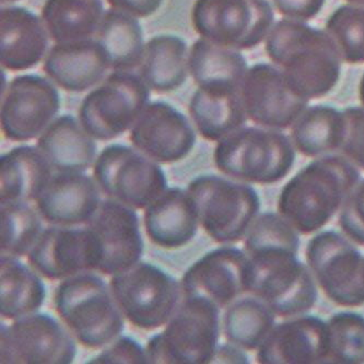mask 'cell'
I'll use <instances>...</instances> for the list:
<instances>
[{
    "label": "cell",
    "instance_id": "1",
    "mask_svg": "<svg viewBox=\"0 0 364 364\" xmlns=\"http://www.w3.org/2000/svg\"><path fill=\"white\" fill-rule=\"evenodd\" d=\"M265 41L268 58L300 97L321 99L336 88L343 60L325 30L286 18L274 24Z\"/></svg>",
    "mask_w": 364,
    "mask_h": 364
},
{
    "label": "cell",
    "instance_id": "2",
    "mask_svg": "<svg viewBox=\"0 0 364 364\" xmlns=\"http://www.w3.org/2000/svg\"><path fill=\"white\" fill-rule=\"evenodd\" d=\"M360 178L359 168L343 154L314 159L282 187L278 213L300 235H312L341 211Z\"/></svg>",
    "mask_w": 364,
    "mask_h": 364
},
{
    "label": "cell",
    "instance_id": "3",
    "mask_svg": "<svg viewBox=\"0 0 364 364\" xmlns=\"http://www.w3.org/2000/svg\"><path fill=\"white\" fill-rule=\"evenodd\" d=\"M54 302L57 314L85 347H105L123 333L124 315L111 287L90 272L63 280Z\"/></svg>",
    "mask_w": 364,
    "mask_h": 364
},
{
    "label": "cell",
    "instance_id": "4",
    "mask_svg": "<svg viewBox=\"0 0 364 364\" xmlns=\"http://www.w3.org/2000/svg\"><path fill=\"white\" fill-rule=\"evenodd\" d=\"M213 160L218 170L233 180L272 185L294 168L296 148L282 130L244 126L218 141Z\"/></svg>",
    "mask_w": 364,
    "mask_h": 364
},
{
    "label": "cell",
    "instance_id": "5",
    "mask_svg": "<svg viewBox=\"0 0 364 364\" xmlns=\"http://www.w3.org/2000/svg\"><path fill=\"white\" fill-rule=\"evenodd\" d=\"M220 336V308L208 298L183 296L166 329L148 341L151 364L211 363Z\"/></svg>",
    "mask_w": 364,
    "mask_h": 364
},
{
    "label": "cell",
    "instance_id": "6",
    "mask_svg": "<svg viewBox=\"0 0 364 364\" xmlns=\"http://www.w3.org/2000/svg\"><path fill=\"white\" fill-rule=\"evenodd\" d=\"M187 192L194 199L199 223L217 243L241 241L259 215V195L247 183L200 176L189 183Z\"/></svg>",
    "mask_w": 364,
    "mask_h": 364
},
{
    "label": "cell",
    "instance_id": "7",
    "mask_svg": "<svg viewBox=\"0 0 364 364\" xmlns=\"http://www.w3.org/2000/svg\"><path fill=\"white\" fill-rule=\"evenodd\" d=\"M109 287L128 322L144 331L166 325L182 300L178 280L149 263H137L114 274Z\"/></svg>",
    "mask_w": 364,
    "mask_h": 364
},
{
    "label": "cell",
    "instance_id": "8",
    "mask_svg": "<svg viewBox=\"0 0 364 364\" xmlns=\"http://www.w3.org/2000/svg\"><path fill=\"white\" fill-rule=\"evenodd\" d=\"M192 23L203 38L247 50L266 40L274 24V12L268 0H196Z\"/></svg>",
    "mask_w": 364,
    "mask_h": 364
},
{
    "label": "cell",
    "instance_id": "9",
    "mask_svg": "<svg viewBox=\"0 0 364 364\" xmlns=\"http://www.w3.org/2000/svg\"><path fill=\"white\" fill-rule=\"evenodd\" d=\"M149 100L150 88L141 77L115 70L82 100L79 119L95 139H115L133 127Z\"/></svg>",
    "mask_w": 364,
    "mask_h": 364
},
{
    "label": "cell",
    "instance_id": "10",
    "mask_svg": "<svg viewBox=\"0 0 364 364\" xmlns=\"http://www.w3.org/2000/svg\"><path fill=\"white\" fill-rule=\"evenodd\" d=\"M93 176L102 192L134 209L147 208L168 187L161 166L125 144H109L102 150Z\"/></svg>",
    "mask_w": 364,
    "mask_h": 364
},
{
    "label": "cell",
    "instance_id": "11",
    "mask_svg": "<svg viewBox=\"0 0 364 364\" xmlns=\"http://www.w3.org/2000/svg\"><path fill=\"white\" fill-rule=\"evenodd\" d=\"M305 258L325 296L343 308L364 304V257L351 240L323 231L310 240Z\"/></svg>",
    "mask_w": 364,
    "mask_h": 364
},
{
    "label": "cell",
    "instance_id": "12",
    "mask_svg": "<svg viewBox=\"0 0 364 364\" xmlns=\"http://www.w3.org/2000/svg\"><path fill=\"white\" fill-rule=\"evenodd\" d=\"M251 262V294L265 302L276 316L290 318L314 308L318 298L316 282L309 266L298 255L280 254Z\"/></svg>",
    "mask_w": 364,
    "mask_h": 364
},
{
    "label": "cell",
    "instance_id": "13",
    "mask_svg": "<svg viewBox=\"0 0 364 364\" xmlns=\"http://www.w3.org/2000/svg\"><path fill=\"white\" fill-rule=\"evenodd\" d=\"M76 345L68 331L52 315L33 313L1 324L0 359L6 364H69Z\"/></svg>",
    "mask_w": 364,
    "mask_h": 364
},
{
    "label": "cell",
    "instance_id": "14",
    "mask_svg": "<svg viewBox=\"0 0 364 364\" xmlns=\"http://www.w3.org/2000/svg\"><path fill=\"white\" fill-rule=\"evenodd\" d=\"M60 109V93L50 80L34 74L16 77L1 99L4 136L12 141L34 139L56 119Z\"/></svg>",
    "mask_w": 364,
    "mask_h": 364
},
{
    "label": "cell",
    "instance_id": "15",
    "mask_svg": "<svg viewBox=\"0 0 364 364\" xmlns=\"http://www.w3.org/2000/svg\"><path fill=\"white\" fill-rule=\"evenodd\" d=\"M253 264L235 246H221L205 254L183 276V296L208 298L220 309L251 294Z\"/></svg>",
    "mask_w": 364,
    "mask_h": 364
},
{
    "label": "cell",
    "instance_id": "16",
    "mask_svg": "<svg viewBox=\"0 0 364 364\" xmlns=\"http://www.w3.org/2000/svg\"><path fill=\"white\" fill-rule=\"evenodd\" d=\"M241 97L250 121L276 130L294 125L310 103L294 92L282 71L269 63L250 67L242 83Z\"/></svg>",
    "mask_w": 364,
    "mask_h": 364
},
{
    "label": "cell",
    "instance_id": "17",
    "mask_svg": "<svg viewBox=\"0 0 364 364\" xmlns=\"http://www.w3.org/2000/svg\"><path fill=\"white\" fill-rule=\"evenodd\" d=\"M28 263L50 280H64L99 269L100 250L88 227L52 225L41 233L28 254Z\"/></svg>",
    "mask_w": 364,
    "mask_h": 364
},
{
    "label": "cell",
    "instance_id": "18",
    "mask_svg": "<svg viewBox=\"0 0 364 364\" xmlns=\"http://www.w3.org/2000/svg\"><path fill=\"white\" fill-rule=\"evenodd\" d=\"M136 149L159 164H173L186 158L196 133L186 116L166 101H154L142 111L130 129Z\"/></svg>",
    "mask_w": 364,
    "mask_h": 364
},
{
    "label": "cell",
    "instance_id": "19",
    "mask_svg": "<svg viewBox=\"0 0 364 364\" xmlns=\"http://www.w3.org/2000/svg\"><path fill=\"white\" fill-rule=\"evenodd\" d=\"M88 228L99 245L97 272L114 276L139 263L144 254V240L134 208L107 199L102 201Z\"/></svg>",
    "mask_w": 364,
    "mask_h": 364
},
{
    "label": "cell",
    "instance_id": "20",
    "mask_svg": "<svg viewBox=\"0 0 364 364\" xmlns=\"http://www.w3.org/2000/svg\"><path fill=\"white\" fill-rule=\"evenodd\" d=\"M329 351L328 325L314 315L290 317L274 325L257 349L262 364L326 363Z\"/></svg>",
    "mask_w": 364,
    "mask_h": 364
},
{
    "label": "cell",
    "instance_id": "21",
    "mask_svg": "<svg viewBox=\"0 0 364 364\" xmlns=\"http://www.w3.org/2000/svg\"><path fill=\"white\" fill-rule=\"evenodd\" d=\"M99 185L83 173L57 172L36 199L41 218L53 225L89 223L101 205Z\"/></svg>",
    "mask_w": 364,
    "mask_h": 364
},
{
    "label": "cell",
    "instance_id": "22",
    "mask_svg": "<svg viewBox=\"0 0 364 364\" xmlns=\"http://www.w3.org/2000/svg\"><path fill=\"white\" fill-rule=\"evenodd\" d=\"M109 67L105 50L97 40L56 43L46 56L43 70L58 87L83 92L103 80Z\"/></svg>",
    "mask_w": 364,
    "mask_h": 364
},
{
    "label": "cell",
    "instance_id": "23",
    "mask_svg": "<svg viewBox=\"0 0 364 364\" xmlns=\"http://www.w3.org/2000/svg\"><path fill=\"white\" fill-rule=\"evenodd\" d=\"M46 24L23 7L0 9V62L4 68L23 71L33 68L48 48Z\"/></svg>",
    "mask_w": 364,
    "mask_h": 364
},
{
    "label": "cell",
    "instance_id": "24",
    "mask_svg": "<svg viewBox=\"0 0 364 364\" xmlns=\"http://www.w3.org/2000/svg\"><path fill=\"white\" fill-rule=\"evenodd\" d=\"M199 219L194 199L180 187L166 188L144 211V228L152 243L166 250L183 247L194 239Z\"/></svg>",
    "mask_w": 364,
    "mask_h": 364
},
{
    "label": "cell",
    "instance_id": "25",
    "mask_svg": "<svg viewBox=\"0 0 364 364\" xmlns=\"http://www.w3.org/2000/svg\"><path fill=\"white\" fill-rule=\"evenodd\" d=\"M52 178V166L38 148H14L0 156V203L36 201Z\"/></svg>",
    "mask_w": 364,
    "mask_h": 364
},
{
    "label": "cell",
    "instance_id": "26",
    "mask_svg": "<svg viewBox=\"0 0 364 364\" xmlns=\"http://www.w3.org/2000/svg\"><path fill=\"white\" fill-rule=\"evenodd\" d=\"M36 146L57 172L83 173L92 166L97 154L95 138L69 114L55 119Z\"/></svg>",
    "mask_w": 364,
    "mask_h": 364
},
{
    "label": "cell",
    "instance_id": "27",
    "mask_svg": "<svg viewBox=\"0 0 364 364\" xmlns=\"http://www.w3.org/2000/svg\"><path fill=\"white\" fill-rule=\"evenodd\" d=\"M188 69L198 88L232 93L241 92L249 67L240 50L200 38L189 52Z\"/></svg>",
    "mask_w": 364,
    "mask_h": 364
},
{
    "label": "cell",
    "instance_id": "28",
    "mask_svg": "<svg viewBox=\"0 0 364 364\" xmlns=\"http://www.w3.org/2000/svg\"><path fill=\"white\" fill-rule=\"evenodd\" d=\"M188 57L187 43L180 36H154L144 48L139 76L154 92L178 90L187 79Z\"/></svg>",
    "mask_w": 364,
    "mask_h": 364
},
{
    "label": "cell",
    "instance_id": "29",
    "mask_svg": "<svg viewBox=\"0 0 364 364\" xmlns=\"http://www.w3.org/2000/svg\"><path fill=\"white\" fill-rule=\"evenodd\" d=\"M346 133L343 111L317 105L305 109L291 126L294 148L308 158L328 156L341 150Z\"/></svg>",
    "mask_w": 364,
    "mask_h": 364
},
{
    "label": "cell",
    "instance_id": "30",
    "mask_svg": "<svg viewBox=\"0 0 364 364\" xmlns=\"http://www.w3.org/2000/svg\"><path fill=\"white\" fill-rule=\"evenodd\" d=\"M188 109L198 133L209 141H220L244 127L249 119L241 92H213L198 88L191 97Z\"/></svg>",
    "mask_w": 364,
    "mask_h": 364
},
{
    "label": "cell",
    "instance_id": "31",
    "mask_svg": "<svg viewBox=\"0 0 364 364\" xmlns=\"http://www.w3.org/2000/svg\"><path fill=\"white\" fill-rule=\"evenodd\" d=\"M97 40L105 50L114 71H132L141 65L146 48L144 30L137 18L132 14L115 8L105 11Z\"/></svg>",
    "mask_w": 364,
    "mask_h": 364
},
{
    "label": "cell",
    "instance_id": "32",
    "mask_svg": "<svg viewBox=\"0 0 364 364\" xmlns=\"http://www.w3.org/2000/svg\"><path fill=\"white\" fill-rule=\"evenodd\" d=\"M42 279L17 257L0 258V314L17 319L38 312L46 301Z\"/></svg>",
    "mask_w": 364,
    "mask_h": 364
},
{
    "label": "cell",
    "instance_id": "33",
    "mask_svg": "<svg viewBox=\"0 0 364 364\" xmlns=\"http://www.w3.org/2000/svg\"><path fill=\"white\" fill-rule=\"evenodd\" d=\"M103 16L102 0H46L42 8L43 22L56 43L92 38Z\"/></svg>",
    "mask_w": 364,
    "mask_h": 364
},
{
    "label": "cell",
    "instance_id": "34",
    "mask_svg": "<svg viewBox=\"0 0 364 364\" xmlns=\"http://www.w3.org/2000/svg\"><path fill=\"white\" fill-rule=\"evenodd\" d=\"M276 314L259 299H237L223 315V333L229 343L246 351L257 350L274 327Z\"/></svg>",
    "mask_w": 364,
    "mask_h": 364
},
{
    "label": "cell",
    "instance_id": "35",
    "mask_svg": "<svg viewBox=\"0 0 364 364\" xmlns=\"http://www.w3.org/2000/svg\"><path fill=\"white\" fill-rule=\"evenodd\" d=\"M246 254L250 258L278 254H296L300 249L299 232L280 213L258 215L245 235Z\"/></svg>",
    "mask_w": 364,
    "mask_h": 364
},
{
    "label": "cell",
    "instance_id": "36",
    "mask_svg": "<svg viewBox=\"0 0 364 364\" xmlns=\"http://www.w3.org/2000/svg\"><path fill=\"white\" fill-rule=\"evenodd\" d=\"M1 256L21 257L30 253L42 233L40 213L28 203H1Z\"/></svg>",
    "mask_w": 364,
    "mask_h": 364
},
{
    "label": "cell",
    "instance_id": "37",
    "mask_svg": "<svg viewBox=\"0 0 364 364\" xmlns=\"http://www.w3.org/2000/svg\"><path fill=\"white\" fill-rule=\"evenodd\" d=\"M325 31L336 44L343 62L364 64V6L347 4L333 10Z\"/></svg>",
    "mask_w": 364,
    "mask_h": 364
},
{
    "label": "cell",
    "instance_id": "38",
    "mask_svg": "<svg viewBox=\"0 0 364 364\" xmlns=\"http://www.w3.org/2000/svg\"><path fill=\"white\" fill-rule=\"evenodd\" d=\"M329 351L326 363H364V315L339 312L329 318Z\"/></svg>",
    "mask_w": 364,
    "mask_h": 364
},
{
    "label": "cell",
    "instance_id": "39",
    "mask_svg": "<svg viewBox=\"0 0 364 364\" xmlns=\"http://www.w3.org/2000/svg\"><path fill=\"white\" fill-rule=\"evenodd\" d=\"M339 227L357 245L364 246V180L348 195L339 211Z\"/></svg>",
    "mask_w": 364,
    "mask_h": 364
},
{
    "label": "cell",
    "instance_id": "40",
    "mask_svg": "<svg viewBox=\"0 0 364 364\" xmlns=\"http://www.w3.org/2000/svg\"><path fill=\"white\" fill-rule=\"evenodd\" d=\"M346 133L341 151L355 166L364 171V107L343 109Z\"/></svg>",
    "mask_w": 364,
    "mask_h": 364
},
{
    "label": "cell",
    "instance_id": "41",
    "mask_svg": "<svg viewBox=\"0 0 364 364\" xmlns=\"http://www.w3.org/2000/svg\"><path fill=\"white\" fill-rule=\"evenodd\" d=\"M90 364H148L146 348L130 337H117L105 350L91 359Z\"/></svg>",
    "mask_w": 364,
    "mask_h": 364
},
{
    "label": "cell",
    "instance_id": "42",
    "mask_svg": "<svg viewBox=\"0 0 364 364\" xmlns=\"http://www.w3.org/2000/svg\"><path fill=\"white\" fill-rule=\"evenodd\" d=\"M272 3L282 17L305 22L322 11L326 0H272Z\"/></svg>",
    "mask_w": 364,
    "mask_h": 364
},
{
    "label": "cell",
    "instance_id": "43",
    "mask_svg": "<svg viewBox=\"0 0 364 364\" xmlns=\"http://www.w3.org/2000/svg\"><path fill=\"white\" fill-rule=\"evenodd\" d=\"M107 3L134 17L147 18L158 11L164 0H107Z\"/></svg>",
    "mask_w": 364,
    "mask_h": 364
},
{
    "label": "cell",
    "instance_id": "44",
    "mask_svg": "<svg viewBox=\"0 0 364 364\" xmlns=\"http://www.w3.org/2000/svg\"><path fill=\"white\" fill-rule=\"evenodd\" d=\"M250 359L242 348L229 343L218 346L211 363H249Z\"/></svg>",
    "mask_w": 364,
    "mask_h": 364
},
{
    "label": "cell",
    "instance_id": "45",
    "mask_svg": "<svg viewBox=\"0 0 364 364\" xmlns=\"http://www.w3.org/2000/svg\"><path fill=\"white\" fill-rule=\"evenodd\" d=\"M359 99L361 102L362 107H364V73L362 75L361 80L359 83Z\"/></svg>",
    "mask_w": 364,
    "mask_h": 364
},
{
    "label": "cell",
    "instance_id": "46",
    "mask_svg": "<svg viewBox=\"0 0 364 364\" xmlns=\"http://www.w3.org/2000/svg\"><path fill=\"white\" fill-rule=\"evenodd\" d=\"M346 1L353 5L364 6V0H346Z\"/></svg>",
    "mask_w": 364,
    "mask_h": 364
},
{
    "label": "cell",
    "instance_id": "47",
    "mask_svg": "<svg viewBox=\"0 0 364 364\" xmlns=\"http://www.w3.org/2000/svg\"><path fill=\"white\" fill-rule=\"evenodd\" d=\"M1 4H10V3H16V1H19V0H0Z\"/></svg>",
    "mask_w": 364,
    "mask_h": 364
}]
</instances>
